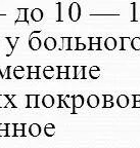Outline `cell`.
Returning a JSON list of instances; mask_svg holds the SVG:
<instances>
[{
	"label": "cell",
	"mask_w": 140,
	"mask_h": 148,
	"mask_svg": "<svg viewBox=\"0 0 140 148\" xmlns=\"http://www.w3.org/2000/svg\"><path fill=\"white\" fill-rule=\"evenodd\" d=\"M6 14H0V16H5Z\"/></svg>",
	"instance_id": "cell-40"
},
{
	"label": "cell",
	"mask_w": 140,
	"mask_h": 148,
	"mask_svg": "<svg viewBox=\"0 0 140 148\" xmlns=\"http://www.w3.org/2000/svg\"><path fill=\"white\" fill-rule=\"evenodd\" d=\"M0 137H8L7 130H2V131H0Z\"/></svg>",
	"instance_id": "cell-35"
},
{
	"label": "cell",
	"mask_w": 140,
	"mask_h": 148,
	"mask_svg": "<svg viewBox=\"0 0 140 148\" xmlns=\"http://www.w3.org/2000/svg\"><path fill=\"white\" fill-rule=\"evenodd\" d=\"M103 98H104V102L113 101V96L112 95H103Z\"/></svg>",
	"instance_id": "cell-36"
},
{
	"label": "cell",
	"mask_w": 140,
	"mask_h": 148,
	"mask_svg": "<svg viewBox=\"0 0 140 148\" xmlns=\"http://www.w3.org/2000/svg\"><path fill=\"white\" fill-rule=\"evenodd\" d=\"M68 79H76V66H68Z\"/></svg>",
	"instance_id": "cell-22"
},
{
	"label": "cell",
	"mask_w": 140,
	"mask_h": 148,
	"mask_svg": "<svg viewBox=\"0 0 140 148\" xmlns=\"http://www.w3.org/2000/svg\"><path fill=\"white\" fill-rule=\"evenodd\" d=\"M5 39L8 41L9 45H10V49H11L10 53H7V57H9V56L14 53V49H16V43H18V41L20 40V37H5Z\"/></svg>",
	"instance_id": "cell-15"
},
{
	"label": "cell",
	"mask_w": 140,
	"mask_h": 148,
	"mask_svg": "<svg viewBox=\"0 0 140 148\" xmlns=\"http://www.w3.org/2000/svg\"><path fill=\"white\" fill-rule=\"evenodd\" d=\"M39 66H29L28 70H29V75H28V79H39Z\"/></svg>",
	"instance_id": "cell-8"
},
{
	"label": "cell",
	"mask_w": 140,
	"mask_h": 148,
	"mask_svg": "<svg viewBox=\"0 0 140 148\" xmlns=\"http://www.w3.org/2000/svg\"><path fill=\"white\" fill-rule=\"evenodd\" d=\"M14 75L16 79H22L25 76V68L22 66H16L14 70Z\"/></svg>",
	"instance_id": "cell-19"
},
{
	"label": "cell",
	"mask_w": 140,
	"mask_h": 148,
	"mask_svg": "<svg viewBox=\"0 0 140 148\" xmlns=\"http://www.w3.org/2000/svg\"><path fill=\"white\" fill-rule=\"evenodd\" d=\"M79 40H80V37H79ZM86 49V45L85 43H83V42L79 41L78 42V46H77V51H83V49Z\"/></svg>",
	"instance_id": "cell-29"
},
{
	"label": "cell",
	"mask_w": 140,
	"mask_h": 148,
	"mask_svg": "<svg viewBox=\"0 0 140 148\" xmlns=\"http://www.w3.org/2000/svg\"><path fill=\"white\" fill-rule=\"evenodd\" d=\"M29 46H30V49L34 51H39L41 49L42 46V41L40 39L39 37H30V39H29Z\"/></svg>",
	"instance_id": "cell-4"
},
{
	"label": "cell",
	"mask_w": 140,
	"mask_h": 148,
	"mask_svg": "<svg viewBox=\"0 0 140 148\" xmlns=\"http://www.w3.org/2000/svg\"><path fill=\"white\" fill-rule=\"evenodd\" d=\"M79 37H70V51H77Z\"/></svg>",
	"instance_id": "cell-21"
},
{
	"label": "cell",
	"mask_w": 140,
	"mask_h": 148,
	"mask_svg": "<svg viewBox=\"0 0 140 148\" xmlns=\"http://www.w3.org/2000/svg\"><path fill=\"white\" fill-rule=\"evenodd\" d=\"M18 18L14 21V24L18 23H27L29 25V21H28L27 14H28V8H18Z\"/></svg>",
	"instance_id": "cell-5"
},
{
	"label": "cell",
	"mask_w": 140,
	"mask_h": 148,
	"mask_svg": "<svg viewBox=\"0 0 140 148\" xmlns=\"http://www.w3.org/2000/svg\"><path fill=\"white\" fill-rule=\"evenodd\" d=\"M25 129V123H16V130H24Z\"/></svg>",
	"instance_id": "cell-34"
},
{
	"label": "cell",
	"mask_w": 140,
	"mask_h": 148,
	"mask_svg": "<svg viewBox=\"0 0 140 148\" xmlns=\"http://www.w3.org/2000/svg\"><path fill=\"white\" fill-rule=\"evenodd\" d=\"M29 133H30L31 136L33 137H38L41 134V127L38 123H33L29 127Z\"/></svg>",
	"instance_id": "cell-12"
},
{
	"label": "cell",
	"mask_w": 140,
	"mask_h": 148,
	"mask_svg": "<svg viewBox=\"0 0 140 148\" xmlns=\"http://www.w3.org/2000/svg\"><path fill=\"white\" fill-rule=\"evenodd\" d=\"M84 105V97L82 95H77V96H72V107H73V111L72 113H76V109H79Z\"/></svg>",
	"instance_id": "cell-3"
},
{
	"label": "cell",
	"mask_w": 140,
	"mask_h": 148,
	"mask_svg": "<svg viewBox=\"0 0 140 148\" xmlns=\"http://www.w3.org/2000/svg\"><path fill=\"white\" fill-rule=\"evenodd\" d=\"M85 66H76V79H86Z\"/></svg>",
	"instance_id": "cell-17"
},
{
	"label": "cell",
	"mask_w": 140,
	"mask_h": 148,
	"mask_svg": "<svg viewBox=\"0 0 140 148\" xmlns=\"http://www.w3.org/2000/svg\"><path fill=\"white\" fill-rule=\"evenodd\" d=\"M14 95H0V108H7L11 106V108H16V105L12 102V98H14Z\"/></svg>",
	"instance_id": "cell-2"
},
{
	"label": "cell",
	"mask_w": 140,
	"mask_h": 148,
	"mask_svg": "<svg viewBox=\"0 0 140 148\" xmlns=\"http://www.w3.org/2000/svg\"><path fill=\"white\" fill-rule=\"evenodd\" d=\"M44 133L47 137H52L55 134V127L52 123H47L44 127Z\"/></svg>",
	"instance_id": "cell-18"
},
{
	"label": "cell",
	"mask_w": 140,
	"mask_h": 148,
	"mask_svg": "<svg viewBox=\"0 0 140 148\" xmlns=\"http://www.w3.org/2000/svg\"><path fill=\"white\" fill-rule=\"evenodd\" d=\"M139 107H140V101L135 102L134 103V108H139Z\"/></svg>",
	"instance_id": "cell-39"
},
{
	"label": "cell",
	"mask_w": 140,
	"mask_h": 148,
	"mask_svg": "<svg viewBox=\"0 0 140 148\" xmlns=\"http://www.w3.org/2000/svg\"><path fill=\"white\" fill-rule=\"evenodd\" d=\"M104 46H106V49H108V51H114L117 47V40L114 37H108V38L106 39V41H104Z\"/></svg>",
	"instance_id": "cell-11"
},
{
	"label": "cell",
	"mask_w": 140,
	"mask_h": 148,
	"mask_svg": "<svg viewBox=\"0 0 140 148\" xmlns=\"http://www.w3.org/2000/svg\"><path fill=\"white\" fill-rule=\"evenodd\" d=\"M117 104L121 108H126L129 105V98L126 95H121L118 97L117 99Z\"/></svg>",
	"instance_id": "cell-14"
},
{
	"label": "cell",
	"mask_w": 140,
	"mask_h": 148,
	"mask_svg": "<svg viewBox=\"0 0 140 148\" xmlns=\"http://www.w3.org/2000/svg\"><path fill=\"white\" fill-rule=\"evenodd\" d=\"M56 6H57V20H56V22H64V18H62V3L56 2Z\"/></svg>",
	"instance_id": "cell-25"
},
{
	"label": "cell",
	"mask_w": 140,
	"mask_h": 148,
	"mask_svg": "<svg viewBox=\"0 0 140 148\" xmlns=\"http://www.w3.org/2000/svg\"><path fill=\"white\" fill-rule=\"evenodd\" d=\"M57 79H68V72H60V73H58Z\"/></svg>",
	"instance_id": "cell-30"
},
{
	"label": "cell",
	"mask_w": 140,
	"mask_h": 148,
	"mask_svg": "<svg viewBox=\"0 0 140 148\" xmlns=\"http://www.w3.org/2000/svg\"><path fill=\"white\" fill-rule=\"evenodd\" d=\"M62 46L60 51H70V37H62Z\"/></svg>",
	"instance_id": "cell-23"
},
{
	"label": "cell",
	"mask_w": 140,
	"mask_h": 148,
	"mask_svg": "<svg viewBox=\"0 0 140 148\" xmlns=\"http://www.w3.org/2000/svg\"><path fill=\"white\" fill-rule=\"evenodd\" d=\"M131 46L135 51H140V37H135L131 40Z\"/></svg>",
	"instance_id": "cell-26"
},
{
	"label": "cell",
	"mask_w": 140,
	"mask_h": 148,
	"mask_svg": "<svg viewBox=\"0 0 140 148\" xmlns=\"http://www.w3.org/2000/svg\"><path fill=\"white\" fill-rule=\"evenodd\" d=\"M133 98H134V101H135V102L140 101V95H134Z\"/></svg>",
	"instance_id": "cell-38"
},
{
	"label": "cell",
	"mask_w": 140,
	"mask_h": 148,
	"mask_svg": "<svg viewBox=\"0 0 140 148\" xmlns=\"http://www.w3.org/2000/svg\"><path fill=\"white\" fill-rule=\"evenodd\" d=\"M90 51H100V43H92L90 44Z\"/></svg>",
	"instance_id": "cell-27"
},
{
	"label": "cell",
	"mask_w": 140,
	"mask_h": 148,
	"mask_svg": "<svg viewBox=\"0 0 140 148\" xmlns=\"http://www.w3.org/2000/svg\"><path fill=\"white\" fill-rule=\"evenodd\" d=\"M89 74L92 79H97L100 76V69H99V67H97V66H92L89 70Z\"/></svg>",
	"instance_id": "cell-20"
},
{
	"label": "cell",
	"mask_w": 140,
	"mask_h": 148,
	"mask_svg": "<svg viewBox=\"0 0 140 148\" xmlns=\"http://www.w3.org/2000/svg\"><path fill=\"white\" fill-rule=\"evenodd\" d=\"M69 18L72 22H78L81 18V6L78 2H72L69 6Z\"/></svg>",
	"instance_id": "cell-1"
},
{
	"label": "cell",
	"mask_w": 140,
	"mask_h": 148,
	"mask_svg": "<svg viewBox=\"0 0 140 148\" xmlns=\"http://www.w3.org/2000/svg\"><path fill=\"white\" fill-rule=\"evenodd\" d=\"M16 137H25V131L24 130H16Z\"/></svg>",
	"instance_id": "cell-31"
},
{
	"label": "cell",
	"mask_w": 140,
	"mask_h": 148,
	"mask_svg": "<svg viewBox=\"0 0 140 148\" xmlns=\"http://www.w3.org/2000/svg\"><path fill=\"white\" fill-rule=\"evenodd\" d=\"M7 130V123H0V131Z\"/></svg>",
	"instance_id": "cell-37"
},
{
	"label": "cell",
	"mask_w": 140,
	"mask_h": 148,
	"mask_svg": "<svg viewBox=\"0 0 140 148\" xmlns=\"http://www.w3.org/2000/svg\"><path fill=\"white\" fill-rule=\"evenodd\" d=\"M38 95H27V108H38Z\"/></svg>",
	"instance_id": "cell-6"
},
{
	"label": "cell",
	"mask_w": 140,
	"mask_h": 148,
	"mask_svg": "<svg viewBox=\"0 0 140 148\" xmlns=\"http://www.w3.org/2000/svg\"><path fill=\"white\" fill-rule=\"evenodd\" d=\"M56 46H57V42L53 37H47L44 41V47L47 51H53V49H56Z\"/></svg>",
	"instance_id": "cell-9"
},
{
	"label": "cell",
	"mask_w": 140,
	"mask_h": 148,
	"mask_svg": "<svg viewBox=\"0 0 140 148\" xmlns=\"http://www.w3.org/2000/svg\"><path fill=\"white\" fill-rule=\"evenodd\" d=\"M42 104L45 108H51L54 105V98L51 95H45L42 99Z\"/></svg>",
	"instance_id": "cell-10"
},
{
	"label": "cell",
	"mask_w": 140,
	"mask_h": 148,
	"mask_svg": "<svg viewBox=\"0 0 140 148\" xmlns=\"http://www.w3.org/2000/svg\"><path fill=\"white\" fill-rule=\"evenodd\" d=\"M112 107H114L113 101H106V102H104L103 108H112Z\"/></svg>",
	"instance_id": "cell-32"
},
{
	"label": "cell",
	"mask_w": 140,
	"mask_h": 148,
	"mask_svg": "<svg viewBox=\"0 0 140 148\" xmlns=\"http://www.w3.org/2000/svg\"><path fill=\"white\" fill-rule=\"evenodd\" d=\"M43 16H44V14H43V10L40 8H34L31 12V18H32L33 21L38 23V22H41L43 20Z\"/></svg>",
	"instance_id": "cell-7"
},
{
	"label": "cell",
	"mask_w": 140,
	"mask_h": 148,
	"mask_svg": "<svg viewBox=\"0 0 140 148\" xmlns=\"http://www.w3.org/2000/svg\"><path fill=\"white\" fill-rule=\"evenodd\" d=\"M43 74L46 79H51L54 76V68L52 66H45L43 68Z\"/></svg>",
	"instance_id": "cell-16"
},
{
	"label": "cell",
	"mask_w": 140,
	"mask_h": 148,
	"mask_svg": "<svg viewBox=\"0 0 140 148\" xmlns=\"http://www.w3.org/2000/svg\"><path fill=\"white\" fill-rule=\"evenodd\" d=\"M8 137H16V123H7Z\"/></svg>",
	"instance_id": "cell-24"
},
{
	"label": "cell",
	"mask_w": 140,
	"mask_h": 148,
	"mask_svg": "<svg viewBox=\"0 0 140 148\" xmlns=\"http://www.w3.org/2000/svg\"><path fill=\"white\" fill-rule=\"evenodd\" d=\"M58 73L60 72H68V66H57Z\"/></svg>",
	"instance_id": "cell-33"
},
{
	"label": "cell",
	"mask_w": 140,
	"mask_h": 148,
	"mask_svg": "<svg viewBox=\"0 0 140 148\" xmlns=\"http://www.w3.org/2000/svg\"><path fill=\"white\" fill-rule=\"evenodd\" d=\"M90 44L92 43H100V38L99 37H89Z\"/></svg>",
	"instance_id": "cell-28"
},
{
	"label": "cell",
	"mask_w": 140,
	"mask_h": 148,
	"mask_svg": "<svg viewBox=\"0 0 140 148\" xmlns=\"http://www.w3.org/2000/svg\"><path fill=\"white\" fill-rule=\"evenodd\" d=\"M87 104L90 108H96L99 105V98L96 95H91L88 97Z\"/></svg>",
	"instance_id": "cell-13"
}]
</instances>
